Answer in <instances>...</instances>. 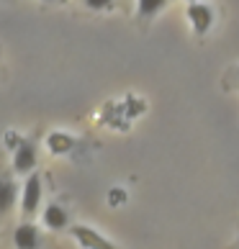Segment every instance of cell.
I'll use <instances>...</instances> for the list:
<instances>
[{
    "instance_id": "obj_5",
    "label": "cell",
    "mask_w": 239,
    "mask_h": 249,
    "mask_svg": "<svg viewBox=\"0 0 239 249\" xmlns=\"http://www.w3.org/2000/svg\"><path fill=\"white\" fill-rule=\"evenodd\" d=\"M13 242H16V247H21V249H34V247H39L41 234H39V229H36L34 224H21L16 229V234H13Z\"/></svg>"
},
{
    "instance_id": "obj_8",
    "label": "cell",
    "mask_w": 239,
    "mask_h": 249,
    "mask_svg": "<svg viewBox=\"0 0 239 249\" xmlns=\"http://www.w3.org/2000/svg\"><path fill=\"white\" fill-rule=\"evenodd\" d=\"M165 5H167V0H139L136 11H139V18H154Z\"/></svg>"
},
{
    "instance_id": "obj_3",
    "label": "cell",
    "mask_w": 239,
    "mask_h": 249,
    "mask_svg": "<svg viewBox=\"0 0 239 249\" xmlns=\"http://www.w3.org/2000/svg\"><path fill=\"white\" fill-rule=\"evenodd\" d=\"M36 167V144L34 142H21L13 157V170L16 172H31Z\"/></svg>"
},
{
    "instance_id": "obj_7",
    "label": "cell",
    "mask_w": 239,
    "mask_h": 249,
    "mask_svg": "<svg viewBox=\"0 0 239 249\" xmlns=\"http://www.w3.org/2000/svg\"><path fill=\"white\" fill-rule=\"evenodd\" d=\"M16 196H18L16 182H11V180H0V213H8V211L13 208Z\"/></svg>"
},
{
    "instance_id": "obj_9",
    "label": "cell",
    "mask_w": 239,
    "mask_h": 249,
    "mask_svg": "<svg viewBox=\"0 0 239 249\" xmlns=\"http://www.w3.org/2000/svg\"><path fill=\"white\" fill-rule=\"evenodd\" d=\"M90 11H106V8H111L113 5V0H82Z\"/></svg>"
},
{
    "instance_id": "obj_1",
    "label": "cell",
    "mask_w": 239,
    "mask_h": 249,
    "mask_svg": "<svg viewBox=\"0 0 239 249\" xmlns=\"http://www.w3.org/2000/svg\"><path fill=\"white\" fill-rule=\"evenodd\" d=\"M185 16H188L193 31H196L198 36H203L211 29V23H214V8L206 5L203 0H188Z\"/></svg>"
},
{
    "instance_id": "obj_10",
    "label": "cell",
    "mask_w": 239,
    "mask_h": 249,
    "mask_svg": "<svg viewBox=\"0 0 239 249\" xmlns=\"http://www.w3.org/2000/svg\"><path fill=\"white\" fill-rule=\"evenodd\" d=\"M57 3H62V0H57Z\"/></svg>"
},
{
    "instance_id": "obj_4",
    "label": "cell",
    "mask_w": 239,
    "mask_h": 249,
    "mask_svg": "<svg viewBox=\"0 0 239 249\" xmlns=\"http://www.w3.org/2000/svg\"><path fill=\"white\" fill-rule=\"evenodd\" d=\"M72 236L82 247H93V249H111L113 247L106 236H100L95 229H88V226H72Z\"/></svg>"
},
{
    "instance_id": "obj_6",
    "label": "cell",
    "mask_w": 239,
    "mask_h": 249,
    "mask_svg": "<svg viewBox=\"0 0 239 249\" xmlns=\"http://www.w3.org/2000/svg\"><path fill=\"white\" fill-rule=\"evenodd\" d=\"M67 211H64L62 206H57V203H52V206H47V211H44V224H47L49 229H54V231H59V229L67 226Z\"/></svg>"
},
{
    "instance_id": "obj_2",
    "label": "cell",
    "mask_w": 239,
    "mask_h": 249,
    "mask_svg": "<svg viewBox=\"0 0 239 249\" xmlns=\"http://www.w3.org/2000/svg\"><path fill=\"white\" fill-rule=\"evenodd\" d=\"M21 206H23V213H26V216L36 213V208L41 206V178H39V175H31V178L26 180Z\"/></svg>"
}]
</instances>
